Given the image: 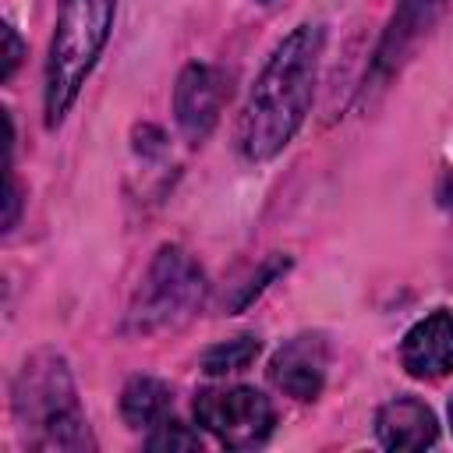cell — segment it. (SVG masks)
Returning <instances> with one entry per match:
<instances>
[{"mask_svg":"<svg viewBox=\"0 0 453 453\" xmlns=\"http://www.w3.org/2000/svg\"><path fill=\"white\" fill-rule=\"evenodd\" d=\"M322 42V25L304 21L290 28L262 64L237 124V149L248 163H265L280 156L304 124L315 92Z\"/></svg>","mask_w":453,"mask_h":453,"instance_id":"cell-1","label":"cell"},{"mask_svg":"<svg viewBox=\"0 0 453 453\" xmlns=\"http://www.w3.org/2000/svg\"><path fill=\"white\" fill-rule=\"evenodd\" d=\"M113 14H117V0H60L50 57H46V88H42L46 127H57L64 113L74 106L88 71L96 67L110 39Z\"/></svg>","mask_w":453,"mask_h":453,"instance_id":"cell-2","label":"cell"},{"mask_svg":"<svg viewBox=\"0 0 453 453\" xmlns=\"http://www.w3.org/2000/svg\"><path fill=\"white\" fill-rule=\"evenodd\" d=\"M14 418L32 435L35 449H85L92 446L81 418L71 372L60 354H32L14 379Z\"/></svg>","mask_w":453,"mask_h":453,"instance_id":"cell-3","label":"cell"},{"mask_svg":"<svg viewBox=\"0 0 453 453\" xmlns=\"http://www.w3.org/2000/svg\"><path fill=\"white\" fill-rule=\"evenodd\" d=\"M205 297V273L202 265L177 244H163L149 262L134 301L127 308V329L134 333H159L188 315L198 311Z\"/></svg>","mask_w":453,"mask_h":453,"instance_id":"cell-4","label":"cell"},{"mask_svg":"<svg viewBox=\"0 0 453 453\" xmlns=\"http://www.w3.org/2000/svg\"><path fill=\"white\" fill-rule=\"evenodd\" d=\"M195 421L226 449H251L273 432V403L251 386L202 389L195 396Z\"/></svg>","mask_w":453,"mask_h":453,"instance_id":"cell-5","label":"cell"},{"mask_svg":"<svg viewBox=\"0 0 453 453\" xmlns=\"http://www.w3.org/2000/svg\"><path fill=\"white\" fill-rule=\"evenodd\" d=\"M226 99V78L212 64H188L173 88V117L188 142L209 138Z\"/></svg>","mask_w":453,"mask_h":453,"instance_id":"cell-6","label":"cell"},{"mask_svg":"<svg viewBox=\"0 0 453 453\" xmlns=\"http://www.w3.org/2000/svg\"><path fill=\"white\" fill-rule=\"evenodd\" d=\"M326 365H329L326 340L319 333H301L273 354L269 382L294 400H315L326 382Z\"/></svg>","mask_w":453,"mask_h":453,"instance_id":"cell-7","label":"cell"},{"mask_svg":"<svg viewBox=\"0 0 453 453\" xmlns=\"http://www.w3.org/2000/svg\"><path fill=\"white\" fill-rule=\"evenodd\" d=\"M400 361L414 379H439L453 372V315L446 308L414 322L400 343Z\"/></svg>","mask_w":453,"mask_h":453,"instance_id":"cell-8","label":"cell"},{"mask_svg":"<svg viewBox=\"0 0 453 453\" xmlns=\"http://www.w3.org/2000/svg\"><path fill=\"white\" fill-rule=\"evenodd\" d=\"M375 435L386 449L411 453V449L432 446L439 439V425H435L432 407L421 403L418 396H393L375 414Z\"/></svg>","mask_w":453,"mask_h":453,"instance_id":"cell-9","label":"cell"},{"mask_svg":"<svg viewBox=\"0 0 453 453\" xmlns=\"http://www.w3.org/2000/svg\"><path fill=\"white\" fill-rule=\"evenodd\" d=\"M442 7L446 0H396L393 21L382 32V42L372 60V74H389L400 64V57L411 50V42L442 14Z\"/></svg>","mask_w":453,"mask_h":453,"instance_id":"cell-10","label":"cell"},{"mask_svg":"<svg viewBox=\"0 0 453 453\" xmlns=\"http://www.w3.org/2000/svg\"><path fill=\"white\" fill-rule=\"evenodd\" d=\"M120 414L131 428H156L170 414V389L152 375H134L120 393Z\"/></svg>","mask_w":453,"mask_h":453,"instance_id":"cell-11","label":"cell"},{"mask_svg":"<svg viewBox=\"0 0 453 453\" xmlns=\"http://www.w3.org/2000/svg\"><path fill=\"white\" fill-rule=\"evenodd\" d=\"M262 350V340L251 336V333H241V336H230L223 343H212L205 354H202V372L205 375H234V372H244Z\"/></svg>","mask_w":453,"mask_h":453,"instance_id":"cell-12","label":"cell"},{"mask_svg":"<svg viewBox=\"0 0 453 453\" xmlns=\"http://www.w3.org/2000/svg\"><path fill=\"white\" fill-rule=\"evenodd\" d=\"M145 446H149V449H170V453H177V449H202V439H198V432H191L188 425L163 418V421L156 425V432L149 435Z\"/></svg>","mask_w":453,"mask_h":453,"instance_id":"cell-13","label":"cell"},{"mask_svg":"<svg viewBox=\"0 0 453 453\" xmlns=\"http://www.w3.org/2000/svg\"><path fill=\"white\" fill-rule=\"evenodd\" d=\"M287 269H290V258H287V255H273V258L258 269V276H251V280L244 283V290L230 301V311H244V308H248V304H251V301H255V297H258L280 273H287Z\"/></svg>","mask_w":453,"mask_h":453,"instance_id":"cell-14","label":"cell"},{"mask_svg":"<svg viewBox=\"0 0 453 453\" xmlns=\"http://www.w3.org/2000/svg\"><path fill=\"white\" fill-rule=\"evenodd\" d=\"M0 28H4V71H0V78L7 81L14 74V67H18V60H21V39H18V32L11 25H0Z\"/></svg>","mask_w":453,"mask_h":453,"instance_id":"cell-15","label":"cell"},{"mask_svg":"<svg viewBox=\"0 0 453 453\" xmlns=\"http://www.w3.org/2000/svg\"><path fill=\"white\" fill-rule=\"evenodd\" d=\"M439 198H442V205H446V209H453V173H446V180H442V191H439Z\"/></svg>","mask_w":453,"mask_h":453,"instance_id":"cell-16","label":"cell"},{"mask_svg":"<svg viewBox=\"0 0 453 453\" xmlns=\"http://www.w3.org/2000/svg\"><path fill=\"white\" fill-rule=\"evenodd\" d=\"M449 425H453V400H449Z\"/></svg>","mask_w":453,"mask_h":453,"instance_id":"cell-17","label":"cell"}]
</instances>
